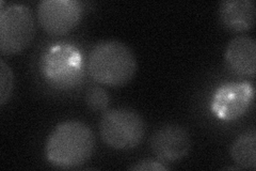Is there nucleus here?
<instances>
[{
    "label": "nucleus",
    "mask_w": 256,
    "mask_h": 171,
    "mask_svg": "<svg viewBox=\"0 0 256 171\" xmlns=\"http://www.w3.org/2000/svg\"><path fill=\"white\" fill-rule=\"evenodd\" d=\"M95 138L91 128L80 121L58 124L48 136L45 155L52 165L72 169L84 165L92 156Z\"/></svg>",
    "instance_id": "obj_1"
},
{
    "label": "nucleus",
    "mask_w": 256,
    "mask_h": 171,
    "mask_svg": "<svg viewBox=\"0 0 256 171\" xmlns=\"http://www.w3.org/2000/svg\"><path fill=\"white\" fill-rule=\"evenodd\" d=\"M86 70L96 83L122 87L132 79L137 60L130 48L120 41H102L88 56Z\"/></svg>",
    "instance_id": "obj_2"
},
{
    "label": "nucleus",
    "mask_w": 256,
    "mask_h": 171,
    "mask_svg": "<svg viewBox=\"0 0 256 171\" xmlns=\"http://www.w3.org/2000/svg\"><path fill=\"white\" fill-rule=\"evenodd\" d=\"M40 69L45 80L60 90H70L82 83L84 60L73 44H56L42 54Z\"/></svg>",
    "instance_id": "obj_3"
},
{
    "label": "nucleus",
    "mask_w": 256,
    "mask_h": 171,
    "mask_svg": "<svg viewBox=\"0 0 256 171\" xmlns=\"http://www.w3.org/2000/svg\"><path fill=\"white\" fill-rule=\"evenodd\" d=\"M102 141L116 150H130L138 146L146 135V123L138 112L128 108L106 111L100 121Z\"/></svg>",
    "instance_id": "obj_4"
},
{
    "label": "nucleus",
    "mask_w": 256,
    "mask_h": 171,
    "mask_svg": "<svg viewBox=\"0 0 256 171\" xmlns=\"http://www.w3.org/2000/svg\"><path fill=\"white\" fill-rule=\"evenodd\" d=\"M34 16L25 5H11L0 12V52L15 55L22 52L34 38Z\"/></svg>",
    "instance_id": "obj_5"
},
{
    "label": "nucleus",
    "mask_w": 256,
    "mask_h": 171,
    "mask_svg": "<svg viewBox=\"0 0 256 171\" xmlns=\"http://www.w3.org/2000/svg\"><path fill=\"white\" fill-rule=\"evenodd\" d=\"M82 4L77 0H42L38 6V19L48 34L62 36L74 29L82 20Z\"/></svg>",
    "instance_id": "obj_6"
},
{
    "label": "nucleus",
    "mask_w": 256,
    "mask_h": 171,
    "mask_svg": "<svg viewBox=\"0 0 256 171\" xmlns=\"http://www.w3.org/2000/svg\"><path fill=\"white\" fill-rule=\"evenodd\" d=\"M254 101V87L249 83H226L212 95L210 108L222 121H234L250 108Z\"/></svg>",
    "instance_id": "obj_7"
},
{
    "label": "nucleus",
    "mask_w": 256,
    "mask_h": 171,
    "mask_svg": "<svg viewBox=\"0 0 256 171\" xmlns=\"http://www.w3.org/2000/svg\"><path fill=\"white\" fill-rule=\"evenodd\" d=\"M150 148L162 162H174L188 155L191 138L185 127L168 124L159 127L150 138Z\"/></svg>",
    "instance_id": "obj_8"
},
{
    "label": "nucleus",
    "mask_w": 256,
    "mask_h": 171,
    "mask_svg": "<svg viewBox=\"0 0 256 171\" xmlns=\"http://www.w3.org/2000/svg\"><path fill=\"white\" fill-rule=\"evenodd\" d=\"M228 68L240 76H254L256 71V42L248 36H238L226 50Z\"/></svg>",
    "instance_id": "obj_9"
},
{
    "label": "nucleus",
    "mask_w": 256,
    "mask_h": 171,
    "mask_svg": "<svg viewBox=\"0 0 256 171\" xmlns=\"http://www.w3.org/2000/svg\"><path fill=\"white\" fill-rule=\"evenodd\" d=\"M219 16L228 29L246 32L255 25V3L253 0H226L220 5Z\"/></svg>",
    "instance_id": "obj_10"
},
{
    "label": "nucleus",
    "mask_w": 256,
    "mask_h": 171,
    "mask_svg": "<svg viewBox=\"0 0 256 171\" xmlns=\"http://www.w3.org/2000/svg\"><path fill=\"white\" fill-rule=\"evenodd\" d=\"M230 156L242 169L256 168V133L254 129L239 135L232 144Z\"/></svg>",
    "instance_id": "obj_11"
},
{
    "label": "nucleus",
    "mask_w": 256,
    "mask_h": 171,
    "mask_svg": "<svg viewBox=\"0 0 256 171\" xmlns=\"http://www.w3.org/2000/svg\"><path fill=\"white\" fill-rule=\"evenodd\" d=\"M14 87V75L11 68L0 60V104L4 105L12 95Z\"/></svg>",
    "instance_id": "obj_12"
},
{
    "label": "nucleus",
    "mask_w": 256,
    "mask_h": 171,
    "mask_svg": "<svg viewBox=\"0 0 256 171\" xmlns=\"http://www.w3.org/2000/svg\"><path fill=\"white\" fill-rule=\"evenodd\" d=\"M86 103L93 111H104L109 104L108 93L100 87H92L86 94Z\"/></svg>",
    "instance_id": "obj_13"
},
{
    "label": "nucleus",
    "mask_w": 256,
    "mask_h": 171,
    "mask_svg": "<svg viewBox=\"0 0 256 171\" xmlns=\"http://www.w3.org/2000/svg\"><path fill=\"white\" fill-rule=\"evenodd\" d=\"M130 170H138V171H162V170H168V168L164 162L158 160H154V159H143L140 160L138 162L132 167H130Z\"/></svg>",
    "instance_id": "obj_14"
}]
</instances>
